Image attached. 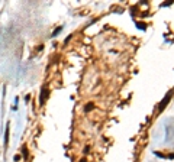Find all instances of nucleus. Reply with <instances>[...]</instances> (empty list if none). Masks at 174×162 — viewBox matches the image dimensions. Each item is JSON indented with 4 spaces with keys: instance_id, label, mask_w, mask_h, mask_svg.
<instances>
[{
    "instance_id": "3",
    "label": "nucleus",
    "mask_w": 174,
    "mask_h": 162,
    "mask_svg": "<svg viewBox=\"0 0 174 162\" xmlns=\"http://www.w3.org/2000/svg\"><path fill=\"white\" fill-rule=\"evenodd\" d=\"M93 107H94V104L93 103H89L86 106V111H90V110H93Z\"/></svg>"
},
{
    "instance_id": "4",
    "label": "nucleus",
    "mask_w": 174,
    "mask_h": 162,
    "mask_svg": "<svg viewBox=\"0 0 174 162\" xmlns=\"http://www.w3.org/2000/svg\"><path fill=\"white\" fill-rule=\"evenodd\" d=\"M136 25H138V28H139V29H145V25H144V23H141V22H138Z\"/></svg>"
},
{
    "instance_id": "7",
    "label": "nucleus",
    "mask_w": 174,
    "mask_h": 162,
    "mask_svg": "<svg viewBox=\"0 0 174 162\" xmlns=\"http://www.w3.org/2000/svg\"><path fill=\"white\" fill-rule=\"evenodd\" d=\"M80 162H86V159H81V161Z\"/></svg>"
},
{
    "instance_id": "5",
    "label": "nucleus",
    "mask_w": 174,
    "mask_h": 162,
    "mask_svg": "<svg viewBox=\"0 0 174 162\" xmlns=\"http://www.w3.org/2000/svg\"><path fill=\"white\" fill-rule=\"evenodd\" d=\"M60 31H61V28H58V29H55V32L52 33V36H55V35H57V33H60Z\"/></svg>"
},
{
    "instance_id": "6",
    "label": "nucleus",
    "mask_w": 174,
    "mask_h": 162,
    "mask_svg": "<svg viewBox=\"0 0 174 162\" xmlns=\"http://www.w3.org/2000/svg\"><path fill=\"white\" fill-rule=\"evenodd\" d=\"M23 156H25V158L28 156V152H26V148H25V146H23Z\"/></svg>"
},
{
    "instance_id": "2",
    "label": "nucleus",
    "mask_w": 174,
    "mask_h": 162,
    "mask_svg": "<svg viewBox=\"0 0 174 162\" xmlns=\"http://www.w3.org/2000/svg\"><path fill=\"white\" fill-rule=\"evenodd\" d=\"M171 94H173V91H170V93H168L167 96H166V97L162 98V101H161V103H160V110H164V107H166V104H167L168 101H170V98H171Z\"/></svg>"
},
{
    "instance_id": "1",
    "label": "nucleus",
    "mask_w": 174,
    "mask_h": 162,
    "mask_svg": "<svg viewBox=\"0 0 174 162\" xmlns=\"http://www.w3.org/2000/svg\"><path fill=\"white\" fill-rule=\"evenodd\" d=\"M48 96H49L48 87H44V88H42V91H41V96H39V101H41V104L45 103V100L48 98Z\"/></svg>"
}]
</instances>
